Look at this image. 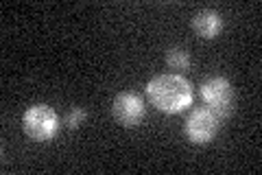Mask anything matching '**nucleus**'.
Listing matches in <instances>:
<instances>
[{
	"instance_id": "obj_8",
	"label": "nucleus",
	"mask_w": 262,
	"mask_h": 175,
	"mask_svg": "<svg viewBox=\"0 0 262 175\" xmlns=\"http://www.w3.org/2000/svg\"><path fill=\"white\" fill-rule=\"evenodd\" d=\"M83 121H85V110L83 107H72V110L63 116V125L68 129H77Z\"/></svg>"
},
{
	"instance_id": "obj_1",
	"label": "nucleus",
	"mask_w": 262,
	"mask_h": 175,
	"mask_svg": "<svg viewBox=\"0 0 262 175\" xmlns=\"http://www.w3.org/2000/svg\"><path fill=\"white\" fill-rule=\"evenodd\" d=\"M146 94L155 110L177 114L192 103V88L182 74H158L146 83Z\"/></svg>"
},
{
	"instance_id": "obj_7",
	"label": "nucleus",
	"mask_w": 262,
	"mask_h": 175,
	"mask_svg": "<svg viewBox=\"0 0 262 175\" xmlns=\"http://www.w3.org/2000/svg\"><path fill=\"white\" fill-rule=\"evenodd\" d=\"M166 64L168 68L173 70H188V66H190V55H188L186 48H168L166 51Z\"/></svg>"
},
{
	"instance_id": "obj_5",
	"label": "nucleus",
	"mask_w": 262,
	"mask_h": 175,
	"mask_svg": "<svg viewBox=\"0 0 262 175\" xmlns=\"http://www.w3.org/2000/svg\"><path fill=\"white\" fill-rule=\"evenodd\" d=\"M144 101L136 92H120L112 101V116L122 127H138L144 121Z\"/></svg>"
},
{
	"instance_id": "obj_2",
	"label": "nucleus",
	"mask_w": 262,
	"mask_h": 175,
	"mask_svg": "<svg viewBox=\"0 0 262 175\" xmlns=\"http://www.w3.org/2000/svg\"><path fill=\"white\" fill-rule=\"evenodd\" d=\"M59 116L53 110L51 105L37 103L31 105L27 112L22 114V129L31 140H37V143H48L53 140L55 134L59 131Z\"/></svg>"
},
{
	"instance_id": "obj_4",
	"label": "nucleus",
	"mask_w": 262,
	"mask_h": 175,
	"mask_svg": "<svg viewBox=\"0 0 262 175\" xmlns=\"http://www.w3.org/2000/svg\"><path fill=\"white\" fill-rule=\"evenodd\" d=\"M221 123H223V119L216 116L210 107H199V110L190 112V116H188L186 136L194 145H208L210 140H214Z\"/></svg>"
},
{
	"instance_id": "obj_3",
	"label": "nucleus",
	"mask_w": 262,
	"mask_h": 175,
	"mask_svg": "<svg viewBox=\"0 0 262 175\" xmlns=\"http://www.w3.org/2000/svg\"><path fill=\"white\" fill-rule=\"evenodd\" d=\"M201 96L206 105L210 107L212 112L221 119H229L234 112V101H236V94H234V88L225 77H210L203 81L201 86Z\"/></svg>"
},
{
	"instance_id": "obj_6",
	"label": "nucleus",
	"mask_w": 262,
	"mask_h": 175,
	"mask_svg": "<svg viewBox=\"0 0 262 175\" xmlns=\"http://www.w3.org/2000/svg\"><path fill=\"white\" fill-rule=\"evenodd\" d=\"M192 29L199 37L203 40H212L216 37L221 29H223V18H221L219 11H212V9H206V11H199L192 18Z\"/></svg>"
}]
</instances>
